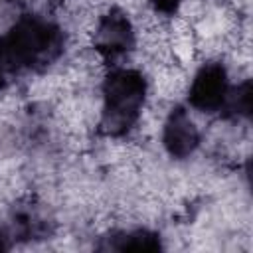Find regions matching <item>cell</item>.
I'll return each mask as SVG.
<instances>
[{
    "mask_svg": "<svg viewBox=\"0 0 253 253\" xmlns=\"http://www.w3.org/2000/svg\"><path fill=\"white\" fill-rule=\"evenodd\" d=\"M150 79L132 65H113L101 77L97 126L109 138H125L142 126L148 111Z\"/></svg>",
    "mask_w": 253,
    "mask_h": 253,
    "instance_id": "6da1fadb",
    "label": "cell"
},
{
    "mask_svg": "<svg viewBox=\"0 0 253 253\" xmlns=\"http://www.w3.org/2000/svg\"><path fill=\"white\" fill-rule=\"evenodd\" d=\"M227 63L219 55L208 57L186 83V99L196 115H221L231 89Z\"/></svg>",
    "mask_w": 253,
    "mask_h": 253,
    "instance_id": "7a4b0ae2",
    "label": "cell"
},
{
    "mask_svg": "<svg viewBox=\"0 0 253 253\" xmlns=\"http://www.w3.org/2000/svg\"><path fill=\"white\" fill-rule=\"evenodd\" d=\"M202 128L184 105H172L160 117V144L172 160H190L202 144Z\"/></svg>",
    "mask_w": 253,
    "mask_h": 253,
    "instance_id": "3957f363",
    "label": "cell"
},
{
    "mask_svg": "<svg viewBox=\"0 0 253 253\" xmlns=\"http://www.w3.org/2000/svg\"><path fill=\"white\" fill-rule=\"evenodd\" d=\"M186 0H146V8L152 16L160 20H174Z\"/></svg>",
    "mask_w": 253,
    "mask_h": 253,
    "instance_id": "277c9868",
    "label": "cell"
}]
</instances>
